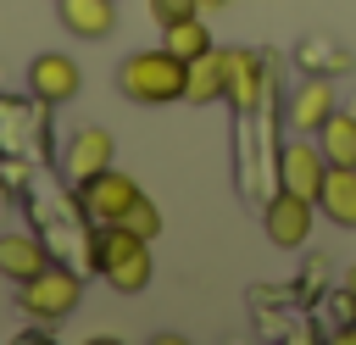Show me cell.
<instances>
[{"instance_id":"6da1fadb","label":"cell","mask_w":356,"mask_h":345,"mask_svg":"<svg viewBox=\"0 0 356 345\" xmlns=\"http://www.w3.org/2000/svg\"><path fill=\"white\" fill-rule=\"evenodd\" d=\"M117 83H122V95H128V100H145V106L184 100V89H189V61H184V56H172L167 45H161V50H134V56L122 61Z\"/></svg>"},{"instance_id":"7a4b0ae2","label":"cell","mask_w":356,"mask_h":345,"mask_svg":"<svg viewBox=\"0 0 356 345\" xmlns=\"http://www.w3.org/2000/svg\"><path fill=\"white\" fill-rule=\"evenodd\" d=\"M89 256H95V267L106 273V284L122 289V295H139V289L150 284V245H145L134 228H122V223H100Z\"/></svg>"},{"instance_id":"3957f363","label":"cell","mask_w":356,"mask_h":345,"mask_svg":"<svg viewBox=\"0 0 356 345\" xmlns=\"http://www.w3.org/2000/svg\"><path fill=\"white\" fill-rule=\"evenodd\" d=\"M78 189H83V211H89L95 223H117V217L139 200V184H134L128 172H111V167L95 172V178H83Z\"/></svg>"},{"instance_id":"277c9868","label":"cell","mask_w":356,"mask_h":345,"mask_svg":"<svg viewBox=\"0 0 356 345\" xmlns=\"http://www.w3.org/2000/svg\"><path fill=\"white\" fill-rule=\"evenodd\" d=\"M78 300V273H61V267H44L22 284V306L33 317H67Z\"/></svg>"},{"instance_id":"5b68a950","label":"cell","mask_w":356,"mask_h":345,"mask_svg":"<svg viewBox=\"0 0 356 345\" xmlns=\"http://www.w3.org/2000/svg\"><path fill=\"white\" fill-rule=\"evenodd\" d=\"M306 234H312V195L278 189L267 200V239L273 245H306Z\"/></svg>"},{"instance_id":"8992f818","label":"cell","mask_w":356,"mask_h":345,"mask_svg":"<svg viewBox=\"0 0 356 345\" xmlns=\"http://www.w3.org/2000/svg\"><path fill=\"white\" fill-rule=\"evenodd\" d=\"M278 178H284V189L317 200V189H323V178H328V156L312 150V145H300V139H289L284 156H278Z\"/></svg>"},{"instance_id":"52a82bcc","label":"cell","mask_w":356,"mask_h":345,"mask_svg":"<svg viewBox=\"0 0 356 345\" xmlns=\"http://www.w3.org/2000/svg\"><path fill=\"white\" fill-rule=\"evenodd\" d=\"M106 167H111V134H106V128L72 134V145H67V172L83 184V178H95V172H106Z\"/></svg>"},{"instance_id":"ba28073f","label":"cell","mask_w":356,"mask_h":345,"mask_svg":"<svg viewBox=\"0 0 356 345\" xmlns=\"http://www.w3.org/2000/svg\"><path fill=\"white\" fill-rule=\"evenodd\" d=\"M28 83H33L39 100H72V95H78V67H72L67 56H39V61L28 67Z\"/></svg>"},{"instance_id":"9c48e42d","label":"cell","mask_w":356,"mask_h":345,"mask_svg":"<svg viewBox=\"0 0 356 345\" xmlns=\"http://www.w3.org/2000/svg\"><path fill=\"white\" fill-rule=\"evenodd\" d=\"M222 95H228L239 111H250V106L261 100V61H256L250 50H228V78H222Z\"/></svg>"},{"instance_id":"30bf717a","label":"cell","mask_w":356,"mask_h":345,"mask_svg":"<svg viewBox=\"0 0 356 345\" xmlns=\"http://www.w3.org/2000/svg\"><path fill=\"white\" fill-rule=\"evenodd\" d=\"M328 117H334V89H328L323 78H312L306 89H295V100H289V128H300V134H317Z\"/></svg>"},{"instance_id":"8fae6325","label":"cell","mask_w":356,"mask_h":345,"mask_svg":"<svg viewBox=\"0 0 356 345\" xmlns=\"http://www.w3.org/2000/svg\"><path fill=\"white\" fill-rule=\"evenodd\" d=\"M317 206H323L334 223L356 228V167H328V178H323V189H317Z\"/></svg>"},{"instance_id":"7c38bea8","label":"cell","mask_w":356,"mask_h":345,"mask_svg":"<svg viewBox=\"0 0 356 345\" xmlns=\"http://www.w3.org/2000/svg\"><path fill=\"white\" fill-rule=\"evenodd\" d=\"M61 22L78 39H100V33L117 28V6L111 0H61Z\"/></svg>"},{"instance_id":"4fadbf2b","label":"cell","mask_w":356,"mask_h":345,"mask_svg":"<svg viewBox=\"0 0 356 345\" xmlns=\"http://www.w3.org/2000/svg\"><path fill=\"white\" fill-rule=\"evenodd\" d=\"M0 273L17 278V284H28L33 273H44V250H39V239H28V234H6V239H0Z\"/></svg>"},{"instance_id":"5bb4252c","label":"cell","mask_w":356,"mask_h":345,"mask_svg":"<svg viewBox=\"0 0 356 345\" xmlns=\"http://www.w3.org/2000/svg\"><path fill=\"white\" fill-rule=\"evenodd\" d=\"M222 78H228V50H206L189 61V89L184 100H217L222 95Z\"/></svg>"},{"instance_id":"9a60e30c","label":"cell","mask_w":356,"mask_h":345,"mask_svg":"<svg viewBox=\"0 0 356 345\" xmlns=\"http://www.w3.org/2000/svg\"><path fill=\"white\" fill-rule=\"evenodd\" d=\"M317 134H323V156H328V167H356V117L334 111Z\"/></svg>"},{"instance_id":"2e32d148","label":"cell","mask_w":356,"mask_h":345,"mask_svg":"<svg viewBox=\"0 0 356 345\" xmlns=\"http://www.w3.org/2000/svg\"><path fill=\"white\" fill-rule=\"evenodd\" d=\"M172 56H184V61H195V56H206L211 50V33H206V22H200V11L195 17H178V22H167V39H161Z\"/></svg>"},{"instance_id":"e0dca14e","label":"cell","mask_w":356,"mask_h":345,"mask_svg":"<svg viewBox=\"0 0 356 345\" xmlns=\"http://www.w3.org/2000/svg\"><path fill=\"white\" fill-rule=\"evenodd\" d=\"M117 223H122V228H134L139 239H156V234H161V211H156V206H150L145 195H139V200H134V206H128V211H122Z\"/></svg>"},{"instance_id":"ac0fdd59","label":"cell","mask_w":356,"mask_h":345,"mask_svg":"<svg viewBox=\"0 0 356 345\" xmlns=\"http://www.w3.org/2000/svg\"><path fill=\"white\" fill-rule=\"evenodd\" d=\"M200 11V0H150V17H161V22H178V17H195Z\"/></svg>"},{"instance_id":"d6986e66","label":"cell","mask_w":356,"mask_h":345,"mask_svg":"<svg viewBox=\"0 0 356 345\" xmlns=\"http://www.w3.org/2000/svg\"><path fill=\"white\" fill-rule=\"evenodd\" d=\"M217 6H222V0H200V11H217Z\"/></svg>"},{"instance_id":"ffe728a7","label":"cell","mask_w":356,"mask_h":345,"mask_svg":"<svg viewBox=\"0 0 356 345\" xmlns=\"http://www.w3.org/2000/svg\"><path fill=\"white\" fill-rule=\"evenodd\" d=\"M345 289H350V295H356V267H350V278H345Z\"/></svg>"}]
</instances>
